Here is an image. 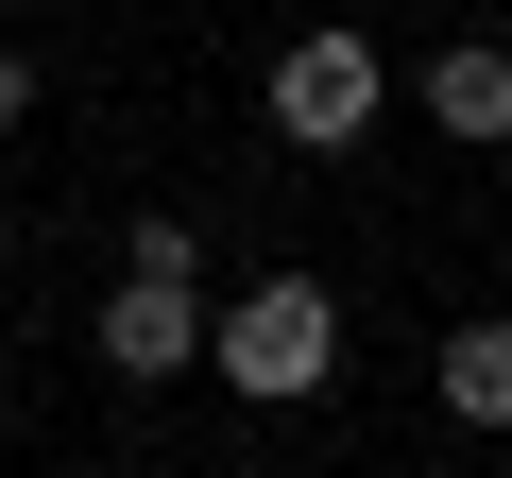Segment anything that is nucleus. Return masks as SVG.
I'll return each mask as SVG.
<instances>
[{
    "mask_svg": "<svg viewBox=\"0 0 512 478\" xmlns=\"http://www.w3.org/2000/svg\"><path fill=\"white\" fill-rule=\"evenodd\" d=\"M376 103H393V69H376V35H291L274 52V137L291 154H342V137H376Z\"/></svg>",
    "mask_w": 512,
    "mask_h": 478,
    "instance_id": "2",
    "label": "nucleus"
},
{
    "mask_svg": "<svg viewBox=\"0 0 512 478\" xmlns=\"http://www.w3.org/2000/svg\"><path fill=\"white\" fill-rule=\"evenodd\" d=\"M18 120H35V69H18V52H0V137H18Z\"/></svg>",
    "mask_w": 512,
    "mask_h": 478,
    "instance_id": "6",
    "label": "nucleus"
},
{
    "mask_svg": "<svg viewBox=\"0 0 512 478\" xmlns=\"http://www.w3.org/2000/svg\"><path fill=\"white\" fill-rule=\"evenodd\" d=\"M205 376L256 393V410H308V393L342 376V291H325V274H256V291L205 325Z\"/></svg>",
    "mask_w": 512,
    "mask_h": 478,
    "instance_id": "1",
    "label": "nucleus"
},
{
    "mask_svg": "<svg viewBox=\"0 0 512 478\" xmlns=\"http://www.w3.org/2000/svg\"><path fill=\"white\" fill-rule=\"evenodd\" d=\"M205 325H222L205 274H137V257H120V291H103V359H120L137 393H154V376H205Z\"/></svg>",
    "mask_w": 512,
    "mask_h": 478,
    "instance_id": "3",
    "label": "nucleus"
},
{
    "mask_svg": "<svg viewBox=\"0 0 512 478\" xmlns=\"http://www.w3.org/2000/svg\"><path fill=\"white\" fill-rule=\"evenodd\" d=\"M444 410H461V427H512V308L444 325Z\"/></svg>",
    "mask_w": 512,
    "mask_h": 478,
    "instance_id": "5",
    "label": "nucleus"
},
{
    "mask_svg": "<svg viewBox=\"0 0 512 478\" xmlns=\"http://www.w3.org/2000/svg\"><path fill=\"white\" fill-rule=\"evenodd\" d=\"M427 120H444V137H512V52H495V35L427 52Z\"/></svg>",
    "mask_w": 512,
    "mask_h": 478,
    "instance_id": "4",
    "label": "nucleus"
}]
</instances>
